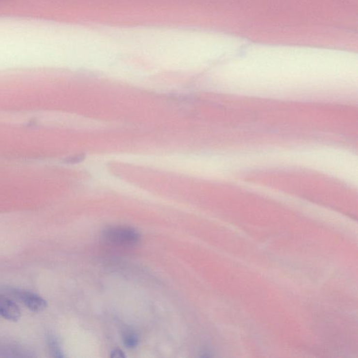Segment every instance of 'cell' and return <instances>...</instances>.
Wrapping results in <instances>:
<instances>
[{"label":"cell","instance_id":"6da1fadb","mask_svg":"<svg viewBox=\"0 0 358 358\" xmlns=\"http://www.w3.org/2000/svg\"><path fill=\"white\" fill-rule=\"evenodd\" d=\"M103 237L106 242L116 246H133L139 242L140 235L132 227L114 226L104 231Z\"/></svg>","mask_w":358,"mask_h":358},{"label":"cell","instance_id":"7a4b0ae2","mask_svg":"<svg viewBox=\"0 0 358 358\" xmlns=\"http://www.w3.org/2000/svg\"><path fill=\"white\" fill-rule=\"evenodd\" d=\"M15 296H17L28 309L33 312L39 313L46 309V301L40 295L32 292L17 290L15 291Z\"/></svg>","mask_w":358,"mask_h":358},{"label":"cell","instance_id":"3957f363","mask_svg":"<svg viewBox=\"0 0 358 358\" xmlns=\"http://www.w3.org/2000/svg\"><path fill=\"white\" fill-rule=\"evenodd\" d=\"M0 316L11 321H18L21 316V312L14 301L0 295Z\"/></svg>","mask_w":358,"mask_h":358},{"label":"cell","instance_id":"277c9868","mask_svg":"<svg viewBox=\"0 0 358 358\" xmlns=\"http://www.w3.org/2000/svg\"><path fill=\"white\" fill-rule=\"evenodd\" d=\"M48 344L50 352H51L54 357H62V356L61 354L60 348L59 345H58L57 341H56L55 337L49 336L48 339Z\"/></svg>","mask_w":358,"mask_h":358},{"label":"cell","instance_id":"5b68a950","mask_svg":"<svg viewBox=\"0 0 358 358\" xmlns=\"http://www.w3.org/2000/svg\"><path fill=\"white\" fill-rule=\"evenodd\" d=\"M124 344L128 348H134L138 344V338L136 335L129 333L124 337Z\"/></svg>","mask_w":358,"mask_h":358},{"label":"cell","instance_id":"8992f818","mask_svg":"<svg viewBox=\"0 0 358 358\" xmlns=\"http://www.w3.org/2000/svg\"><path fill=\"white\" fill-rule=\"evenodd\" d=\"M111 357L114 358H125V356L122 350L115 349L111 352Z\"/></svg>","mask_w":358,"mask_h":358}]
</instances>
